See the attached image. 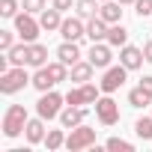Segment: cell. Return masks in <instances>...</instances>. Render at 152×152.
<instances>
[{
	"label": "cell",
	"mask_w": 152,
	"mask_h": 152,
	"mask_svg": "<svg viewBox=\"0 0 152 152\" xmlns=\"http://www.w3.org/2000/svg\"><path fill=\"white\" fill-rule=\"evenodd\" d=\"M27 72L21 69V66H15V69H9V72H3L0 75V93H6V96H12V93H18V90H24L27 87Z\"/></svg>",
	"instance_id": "2"
},
{
	"label": "cell",
	"mask_w": 152,
	"mask_h": 152,
	"mask_svg": "<svg viewBox=\"0 0 152 152\" xmlns=\"http://www.w3.org/2000/svg\"><path fill=\"white\" fill-rule=\"evenodd\" d=\"M140 90H143L146 96H152V78H149V75H143V78H140Z\"/></svg>",
	"instance_id": "33"
},
{
	"label": "cell",
	"mask_w": 152,
	"mask_h": 152,
	"mask_svg": "<svg viewBox=\"0 0 152 152\" xmlns=\"http://www.w3.org/2000/svg\"><path fill=\"white\" fill-rule=\"evenodd\" d=\"M63 12L60 9H42V15H39V24H42V30H60V24H63V18H60Z\"/></svg>",
	"instance_id": "15"
},
{
	"label": "cell",
	"mask_w": 152,
	"mask_h": 152,
	"mask_svg": "<svg viewBox=\"0 0 152 152\" xmlns=\"http://www.w3.org/2000/svg\"><path fill=\"white\" fill-rule=\"evenodd\" d=\"M3 72H9V54L0 57V75H3Z\"/></svg>",
	"instance_id": "36"
},
{
	"label": "cell",
	"mask_w": 152,
	"mask_h": 152,
	"mask_svg": "<svg viewBox=\"0 0 152 152\" xmlns=\"http://www.w3.org/2000/svg\"><path fill=\"white\" fill-rule=\"evenodd\" d=\"M90 63H93L96 69H107V66H110V48L93 42V48H90Z\"/></svg>",
	"instance_id": "13"
},
{
	"label": "cell",
	"mask_w": 152,
	"mask_h": 152,
	"mask_svg": "<svg viewBox=\"0 0 152 152\" xmlns=\"http://www.w3.org/2000/svg\"><path fill=\"white\" fill-rule=\"evenodd\" d=\"M93 143H96V128H87V125H75L72 134L66 137V146H69L72 152L87 149V146H93Z\"/></svg>",
	"instance_id": "3"
},
{
	"label": "cell",
	"mask_w": 152,
	"mask_h": 152,
	"mask_svg": "<svg viewBox=\"0 0 152 152\" xmlns=\"http://www.w3.org/2000/svg\"><path fill=\"white\" fill-rule=\"evenodd\" d=\"M87 119V107H66L63 113H60V122H63V128H75V125H81Z\"/></svg>",
	"instance_id": "11"
},
{
	"label": "cell",
	"mask_w": 152,
	"mask_h": 152,
	"mask_svg": "<svg viewBox=\"0 0 152 152\" xmlns=\"http://www.w3.org/2000/svg\"><path fill=\"white\" fill-rule=\"evenodd\" d=\"M99 90H102V87H99ZM99 90H96L93 84H81L78 90H69L66 102H69V104H90V102L99 99Z\"/></svg>",
	"instance_id": "8"
},
{
	"label": "cell",
	"mask_w": 152,
	"mask_h": 152,
	"mask_svg": "<svg viewBox=\"0 0 152 152\" xmlns=\"http://www.w3.org/2000/svg\"><path fill=\"white\" fill-rule=\"evenodd\" d=\"M6 54H9V63L12 66H24L27 63V45H12Z\"/></svg>",
	"instance_id": "22"
},
{
	"label": "cell",
	"mask_w": 152,
	"mask_h": 152,
	"mask_svg": "<svg viewBox=\"0 0 152 152\" xmlns=\"http://www.w3.org/2000/svg\"><path fill=\"white\" fill-rule=\"evenodd\" d=\"M93 69H96L93 63H81V60H78V63L72 66V81H78V84H87V81L93 78Z\"/></svg>",
	"instance_id": "18"
},
{
	"label": "cell",
	"mask_w": 152,
	"mask_h": 152,
	"mask_svg": "<svg viewBox=\"0 0 152 152\" xmlns=\"http://www.w3.org/2000/svg\"><path fill=\"white\" fill-rule=\"evenodd\" d=\"M102 3H107V0H102Z\"/></svg>",
	"instance_id": "38"
},
{
	"label": "cell",
	"mask_w": 152,
	"mask_h": 152,
	"mask_svg": "<svg viewBox=\"0 0 152 152\" xmlns=\"http://www.w3.org/2000/svg\"><path fill=\"white\" fill-rule=\"evenodd\" d=\"M134 131H137V137H143V140H152V116H143V119H137V122H134Z\"/></svg>",
	"instance_id": "23"
},
{
	"label": "cell",
	"mask_w": 152,
	"mask_h": 152,
	"mask_svg": "<svg viewBox=\"0 0 152 152\" xmlns=\"http://www.w3.org/2000/svg\"><path fill=\"white\" fill-rule=\"evenodd\" d=\"M146 102H152V96H146V93H143V90H140V87H137V90H131V93H128V104H131V107H143V104H146Z\"/></svg>",
	"instance_id": "24"
},
{
	"label": "cell",
	"mask_w": 152,
	"mask_h": 152,
	"mask_svg": "<svg viewBox=\"0 0 152 152\" xmlns=\"http://www.w3.org/2000/svg\"><path fill=\"white\" fill-rule=\"evenodd\" d=\"M60 104H63V96H57V93H42V99L36 102V110H39L42 119H54V116H60Z\"/></svg>",
	"instance_id": "4"
},
{
	"label": "cell",
	"mask_w": 152,
	"mask_h": 152,
	"mask_svg": "<svg viewBox=\"0 0 152 152\" xmlns=\"http://www.w3.org/2000/svg\"><path fill=\"white\" fill-rule=\"evenodd\" d=\"M24 9L33 15V12H42L45 9V0H24Z\"/></svg>",
	"instance_id": "31"
},
{
	"label": "cell",
	"mask_w": 152,
	"mask_h": 152,
	"mask_svg": "<svg viewBox=\"0 0 152 152\" xmlns=\"http://www.w3.org/2000/svg\"><path fill=\"white\" fill-rule=\"evenodd\" d=\"M96 116H99L102 125H116V122H119V107H116V102H113V99H99V102H96Z\"/></svg>",
	"instance_id": "5"
},
{
	"label": "cell",
	"mask_w": 152,
	"mask_h": 152,
	"mask_svg": "<svg viewBox=\"0 0 152 152\" xmlns=\"http://www.w3.org/2000/svg\"><path fill=\"white\" fill-rule=\"evenodd\" d=\"M143 57H146V63H152V42L143 45Z\"/></svg>",
	"instance_id": "35"
},
{
	"label": "cell",
	"mask_w": 152,
	"mask_h": 152,
	"mask_svg": "<svg viewBox=\"0 0 152 152\" xmlns=\"http://www.w3.org/2000/svg\"><path fill=\"white\" fill-rule=\"evenodd\" d=\"M24 128H27V110H24V104H12L6 110V116H3V134L18 137Z\"/></svg>",
	"instance_id": "1"
},
{
	"label": "cell",
	"mask_w": 152,
	"mask_h": 152,
	"mask_svg": "<svg viewBox=\"0 0 152 152\" xmlns=\"http://www.w3.org/2000/svg\"><path fill=\"white\" fill-rule=\"evenodd\" d=\"M104 24H107L104 18H90V24H87V36H90L93 42L104 39V36H107V27H104Z\"/></svg>",
	"instance_id": "19"
},
{
	"label": "cell",
	"mask_w": 152,
	"mask_h": 152,
	"mask_svg": "<svg viewBox=\"0 0 152 152\" xmlns=\"http://www.w3.org/2000/svg\"><path fill=\"white\" fill-rule=\"evenodd\" d=\"M60 33H63V39H69V42H78L81 36H87V27H84L78 18H66V21L60 24Z\"/></svg>",
	"instance_id": "9"
},
{
	"label": "cell",
	"mask_w": 152,
	"mask_h": 152,
	"mask_svg": "<svg viewBox=\"0 0 152 152\" xmlns=\"http://www.w3.org/2000/svg\"><path fill=\"white\" fill-rule=\"evenodd\" d=\"M48 72H51V78H54L57 84H60V81H66V63H63V60H60V63H51V66H48Z\"/></svg>",
	"instance_id": "28"
},
{
	"label": "cell",
	"mask_w": 152,
	"mask_h": 152,
	"mask_svg": "<svg viewBox=\"0 0 152 152\" xmlns=\"http://www.w3.org/2000/svg\"><path fill=\"white\" fill-rule=\"evenodd\" d=\"M30 84H33V87H36L39 93H48V90H51V87H54L57 81L51 78V72H48V66H42V69H39L36 75H33V81H30Z\"/></svg>",
	"instance_id": "16"
},
{
	"label": "cell",
	"mask_w": 152,
	"mask_h": 152,
	"mask_svg": "<svg viewBox=\"0 0 152 152\" xmlns=\"http://www.w3.org/2000/svg\"><path fill=\"white\" fill-rule=\"evenodd\" d=\"M57 57L66 63V66H75V63H78V57H81V48H78V42H63L60 48H57Z\"/></svg>",
	"instance_id": "14"
},
{
	"label": "cell",
	"mask_w": 152,
	"mask_h": 152,
	"mask_svg": "<svg viewBox=\"0 0 152 152\" xmlns=\"http://www.w3.org/2000/svg\"><path fill=\"white\" fill-rule=\"evenodd\" d=\"M125 39H128V30H125L122 24H113V27L107 30V42H110V45L122 48V45H125Z\"/></svg>",
	"instance_id": "21"
},
{
	"label": "cell",
	"mask_w": 152,
	"mask_h": 152,
	"mask_svg": "<svg viewBox=\"0 0 152 152\" xmlns=\"http://www.w3.org/2000/svg\"><path fill=\"white\" fill-rule=\"evenodd\" d=\"M39 27H42V24H36L30 12H24V15H15V30H18V36H21L24 42H36V36H39Z\"/></svg>",
	"instance_id": "6"
},
{
	"label": "cell",
	"mask_w": 152,
	"mask_h": 152,
	"mask_svg": "<svg viewBox=\"0 0 152 152\" xmlns=\"http://www.w3.org/2000/svg\"><path fill=\"white\" fill-rule=\"evenodd\" d=\"M119 60H122V66H125V69H140L146 57H143V51H140V48H134V45H122Z\"/></svg>",
	"instance_id": "10"
},
{
	"label": "cell",
	"mask_w": 152,
	"mask_h": 152,
	"mask_svg": "<svg viewBox=\"0 0 152 152\" xmlns=\"http://www.w3.org/2000/svg\"><path fill=\"white\" fill-rule=\"evenodd\" d=\"M134 12H137L140 18L152 15V0H134Z\"/></svg>",
	"instance_id": "30"
},
{
	"label": "cell",
	"mask_w": 152,
	"mask_h": 152,
	"mask_svg": "<svg viewBox=\"0 0 152 152\" xmlns=\"http://www.w3.org/2000/svg\"><path fill=\"white\" fill-rule=\"evenodd\" d=\"M27 140H30V143L45 140V125H42V116H39V119H27Z\"/></svg>",
	"instance_id": "20"
},
{
	"label": "cell",
	"mask_w": 152,
	"mask_h": 152,
	"mask_svg": "<svg viewBox=\"0 0 152 152\" xmlns=\"http://www.w3.org/2000/svg\"><path fill=\"white\" fill-rule=\"evenodd\" d=\"M96 9H99L96 0H78V15H81V18H93Z\"/></svg>",
	"instance_id": "25"
},
{
	"label": "cell",
	"mask_w": 152,
	"mask_h": 152,
	"mask_svg": "<svg viewBox=\"0 0 152 152\" xmlns=\"http://www.w3.org/2000/svg\"><path fill=\"white\" fill-rule=\"evenodd\" d=\"M122 3H113V0H107V3L99 9V18H104L107 24H119V18H122V9H119Z\"/></svg>",
	"instance_id": "17"
},
{
	"label": "cell",
	"mask_w": 152,
	"mask_h": 152,
	"mask_svg": "<svg viewBox=\"0 0 152 152\" xmlns=\"http://www.w3.org/2000/svg\"><path fill=\"white\" fill-rule=\"evenodd\" d=\"M45 63H48V48L45 45H36V42H27V66L42 69Z\"/></svg>",
	"instance_id": "12"
},
{
	"label": "cell",
	"mask_w": 152,
	"mask_h": 152,
	"mask_svg": "<svg viewBox=\"0 0 152 152\" xmlns=\"http://www.w3.org/2000/svg\"><path fill=\"white\" fill-rule=\"evenodd\" d=\"M119 3H134V0H119Z\"/></svg>",
	"instance_id": "37"
},
{
	"label": "cell",
	"mask_w": 152,
	"mask_h": 152,
	"mask_svg": "<svg viewBox=\"0 0 152 152\" xmlns=\"http://www.w3.org/2000/svg\"><path fill=\"white\" fill-rule=\"evenodd\" d=\"M104 146L113 149V152H131V143H128V140H119V137H110Z\"/></svg>",
	"instance_id": "29"
},
{
	"label": "cell",
	"mask_w": 152,
	"mask_h": 152,
	"mask_svg": "<svg viewBox=\"0 0 152 152\" xmlns=\"http://www.w3.org/2000/svg\"><path fill=\"white\" fill-rule=\"evenodd\" d=\"M125 72H128L125 66H113V69H107L104 78H102V84H99L102 93H113V90H119V87L125 84Z\"/></svg>",
	"instance_id": "7"
},
{
	"label": "cell",
	"mask_w": 152,
	"mask_h": 152,
	"mask_svg": "<svg viewBox=\"0 0 152 152\" xmlns=\"http://www.w3.org/2000/svg\"><path fill=\"white\" fill-rule=\"evenodd\" d=\"M0 48H3V51L12 48V33L9 30H0Z\"/></svg>",
	"instance_id": "32"
},
{
	"label": "cell",
	"mask_w": 152,
	"mask_h": 152,
	"mask_svg": "<svg viewBox=\"0 0 152 152\" xmlns=\"http://www.w3.org/2000/svg\"><path fill=\"white\" fill-rule=\"evenodd\" d=\"M72 6V0H54V9H60V12H66Z\"/></svg>",
	"instance_id": "34"
},
{
	"label": "cell",
	"mask_w": 152,
	"mask_h": 152,
	"mask_svg": "<svg viewBox=\"0 0 152 152\" xmlns=\"http://www.w3.org/2000/svg\"><path fill=\"white\" fill-rule=\"evenodd\" d=\"M0 15L3 18H15L18 15V0H0Z\"/></svg>",
	"instance_id": "26"
},
{
	"label": "cell",
	"mask_w": 152,
	"mask_h": 152,
	"mask_svg": "<svg viewBox=\"0 0 152 152\" xmlns=\"http://www.w3.org/2000/svg\"><path fill=\"white\" fill-rule=\"evenodd\" d=\"M45 143H48V149H60V146L66 143V137H63V131H60V128H54V131H48Z\"/></svg>",
	"instance_id": "27"
}]
</instances>
